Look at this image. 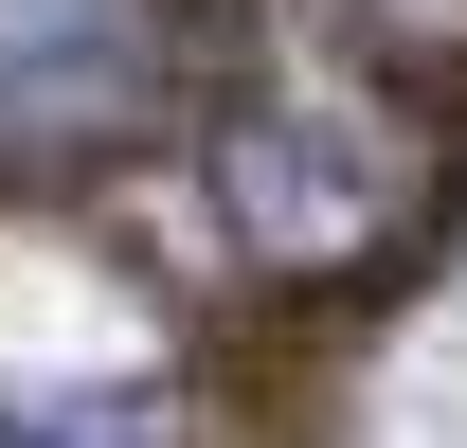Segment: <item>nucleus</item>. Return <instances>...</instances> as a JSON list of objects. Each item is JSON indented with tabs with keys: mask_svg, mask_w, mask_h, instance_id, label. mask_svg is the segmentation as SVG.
Returning <instances> with one entry per match:
<instances>
[{
	"mask_svg": "<svg viewBox=\"0 0 467 448\" xmlns=\"http://www.w3.org/2000/svg\"><path fill=\"white\" fill-rule=\"evenodd\" d=\"M144 90V0H0V126L72 144Z\"/></svg>",
	"mask_w": 467,
	"mask_h": 448,
	"instance_id": "f03ea898",
	"label": "nucleus"
},
{
	"mask_svg": "<svg viewBox=\"0 0 467 448\" xmlns=\"http://www.w3.org/2000/svg\"><path fill=\"white\" fill-rule=\"evenodd\" d=\"M0 448H180L162 394H72V412H0Z\"/></svg>",
	"mask_w": 467,
	"mask_h": 448,
	"instance_id": "7ed1b4c3",
	"label": "nucleus"
},
{
	"mask_svg": "<svg viewBox=\"0 0 467 448\" xmlns=\"http://www.w3.org/2000/svg\"><path fill=\"white\" fill-rule=\"evenodd\" d=\"M216 216H234L252 270H359V251H396V216H413V144L378 108H324V90L234 108L216 126Z\"/></svg>",
	"mask_w": 467,
	"mask_h": 448,
	"instance_id": "f257e3e1",
	"label": "nucleus"
}]
</instances>
